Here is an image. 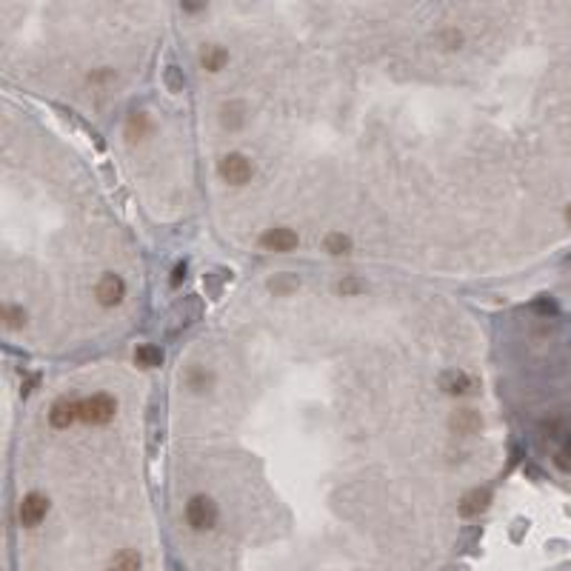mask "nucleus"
Segmentation results:
<instances>
[{
  "instance_id": "1",
  "label": "nucleus",
  "mask_w": 571,
  "mask_h": 571,
  "mask_svg": "<svg viewBox=\"0 0 571 571\" xmlns=\"http://www.w3.org/2000/svg\"><path fill=\"white\" fill-rule=\"evenodd\" d=\"M186 523L198 531H212L218 525V503L206 494H195L186 506Z\"/></svg>"
},
{
  "instance_id": "2",
  "label": "nucleus",
  "mask_w": 571,
  "mask_h": 571,
  "mask_svg": "<svg viewBox=\"0 0 571 571\" xmlns=\"http://www.w3.org/2000/svg\"><path fill=\"white\" fill-rule=\"evenodd\" d=\"M114 412H117V403H114V397L106 395V392L80 400V420H83V423L103 426V423H109V420L114 417Z\"/></svg>"
},
{
  "instance_id": "3",
  "label": "nucleus",
  "mask_w": 571,
  "mask_h": 571,
  "mask_svg": "<svg viewBox=\"0 0 571 571\" xmlns=\"http://www.w3.org/2000/svg\"><path fill=\"white\" fill-rule=\"evenodd\" d=\"M252 174H255V166H252V160L249 157H243V154H226L223 160H220V177L229 183V186H246L249 180H252Z\"/></svg>"
},
{
  "instance_id": "4",
  "label": "nucleus",
  "mask_w": 571,
  "mask_h": 571,
  "mask_svg": "<svg viewBox=\"0 0 571 571\" xmlns=\"http://www.w3.org/2000/svg\"><path fill=\"white\" fill-rule=\"evenodd\" d=\"M46 511H49V500H46L41 491L26 494L23 503H21V511H18L21 525H23V528H35V525H41L43 517H46Z\"/></svg>"
},
{
  "instance_id": "5",
  "label": "nucleus",
  "mask_w": 571,
  "mask_h": 571,
  "mask_svg": "<svg viewBox=\"0 0 571 571\" xmlns=\"http://www.w3.org/2000/svg\"><path fill=\"white\" fill-rule=\"evenodd\" d=\"M95 297H97L100 306H117V303L126 297V283H123L117 274H103V277L97 280Z\"/></svg>"
},
{
  "instance_id": "6",
  "label": "nucleus",
  "mask_w": 571,
  "mask_h": 571,
  "mask_svg": "<svg viewBox=\"0 0 571 571\" xmlns=\"http://www.w3.org/2000/svg\"><path fill=\"white\" fill-rule=\"evenodd\" d=\"M297 243H300V238L292 229H269L260 235V246L266 252H292V249H297Z\"/></svg>"
},
{
  "instance_id": "7",
  "label": "nucleus",
  "mask_w": 571,
  "mask_h": 571,
  "mask_svg": "<svg viewBox=\"0 0 571 571\" xmlns=\"http://www.w3.org/2000/svg\"><path fill=\"white\" fill-rule=\"evenodd\" d=\"M75 420H80V400H75V397L58 400L52 406V412H49V423L55 429H69Z\"/></svg>"
},
{
  "instance_id": "8",
  "label": "nucleus",
  "mask_w": 571,
  "mask_h": 571,
  "mask_svg": "<svg viewBox=\"0 0 571 571\" xmlns=\"http://www.w3.org/2000/svg\"><path fill=\"white\" fill-rule=\"evenodd\" d=\"M440 386H443L446 395L460 397V395H471L477 389V380L471 374H466V371H446L440 377Z\"/></svg>"
},
{
  "instance_id": "9",
  "label": "nucleus",
  "mask_w": 571,
  "mask_h": 571,
  "mask_svg": "<svg viewBox=\"0 0 571 571\" xmlns=\"http://www.w3.org/2000/svg\"><path fill=\"white\" fill-rule=\"evenodd\" d=\"M489 503H491V491L489 489H471L469 494H463L457 508H460V517L471 520V517H480L489 508Z\"/></svg>"
},
{
  "instance_id": "10",
  "label": "nucleus",
  "mask_w": 571,
  "mask_h": 571,
  "mask_svg": "<svg viewBox=\"0 0 571 571\" xmlns=\"http://www.w3.org/2000/svg\"><path fill=\"white\" fill-rule=\"evenodd\" d=\"M106 571H143V557L134 548H123L109 560Z\"/></svg>"
},
{
  "instance_id": "11",
  "label": "nucleus",
  "mask_w": 571,
  "mask_h": 571,
  "mask_svg": "<svg viewBox=\"0 0 571 571\" xmlns=\"http://www.w3.org/2000/svg\"><path fill=\"white\" fill-rule=\"evenodd\" d=\"M480 426H483V420L474 409H463L452 417V432H457V434H477Z\"/></svg>"
},
{
  "instance_id": "12",
  "label": "nucleus",
  "mask_w": 571,
  "mask_h": 571,
  "mask_svg": "<svg viewBox=\"0 0 571 571\" xmlns=\"http://www.w3.org/2000/svg\"><path fill=\"white\" fill-rule=\"evenodd\" d=\"M226 60H229V52L223 46H206L203 55H201V66L206 72H220L226 66Z\"/></svg>"
},
{
  "instance_id": "13",
  "label": "nucleus",
  "mask_w": 571,
  "mask_h": 571,
  "mask_svg": "<svg viewBox=\"0 0 571 571\" xmlns=\"http://www.w3.org/2000/svg\"><path fill=\"white\" fill-rule=\"evenodd\" d=\"M220 120H223V126L226 129H238V126H243V120H246V109H243V103H226L223 109H220Z\"/></svg>"
},
{
  "instance_id": "14",
  "label": "nucleus",
  "mask_w": 571,
  "mask_h": 571,
  "mask_svg": "<svg viewBox=\"0 0 571 571\" xmlns=\"http://www.w3.org/2000/svg\"><path fill=\"white\" fill-rule=\"evenodd\" d=\"M323 249H326L329 255H334V257H343V255L351 249V240H348V235L331 232V235H326V240H323Z\"/></svg>"
},
{
  "instance_id": "15",
  "label": "nucleus",
  "mask_w": 571,
  "mask_h": 571,
  "mask_svg": "<svg viewBox=\"0 0 571 571\" xmlns=\"http://www.w3.org/2000/svg\"><path fill=\"white\" fill-rule=\"evenodd\" d=\"M134 360H137L140 365H160V363H163V351H160L157 346L146 343V346H140V348L134 351Z\"/></svg>"
},
{
  "instance_id": "16",
  "label": "nucleus",
  "mask_w": 571,
  "mask_h": 571,
  "mask_svg": "<svg viewBox=\"0 0 571 571\" xmlns=\"http://www.w3.org/2000/svg\"><path fill=\"white\" fill-rule=\"evenodd\" d=\"M146 132H149V117H146V114H134V117H129L126 137H129L132 143L140 140V137H146Z\"/></svg>"
},
{
  "instance_id": "17",
  "label": "nucleus",
  "mask_w": 571,
  "mask_h": 571,
  "mask_svg": "<svg viewBox=\"0 0 571 571\" xmlns=\"http://www.w3.org/2000/svg\"><path fill=\"white\" fill-rule=\"evenodd\" d=\"M4 323H6L9 329H21V326L26 323V311L18 309V306H6V309H4Z\"/></svg>"
},
{
  "instance_id": "18",
  "label": "nucleus",
  "mask_w": 571,
  "mask_h": 571,
  "mask_svg": "<svg viewBox=\"0 0 571 571\" xmlns=\"http://www.w3.org/2000/svg\"><path fill=\"white\" fill-rule=\"evenodd\" d=\"M209 383H212V377L203 368H192V371H188V386H192L195 392H206Z\"/></svg>"
},
{
  "instance_id": "19",
  "label": "nucleus",
  "mask_w": 571,
  "mask_h": 571,
  "mask_svg": "<svg viewBox=\"0 0 571 571\" xmlns=\"http://www.w3.org/2000/svg\"><path fill=\"white\" fill-rule=\"evenodd\" d=\"M269 289H272V292H277V294L294 292V289H297V277H292V274H280V277H274V280L269 283Z\"/></svg>"
},
{
  "instance_id": "20",
  "label": "nucleus",
  "mask_w": 571,
  "mask_h": 571,
  "mask_svg": "<svg viewBox=\"0 0 571 571\" xmlns=\"http://www.w3.org/2000/svg\"><path fill=\"white\" fill-rule=\"evenodd\" d=\"M554 463H557V469H560V471L571 474V449H565V452H557V454H554Z\"/></svg>"
},
{
  "instance_id": "21",
  "label": "nucleus",
  "mask_w": 571,
  "mask_h": 571,
  "mask_svg": "<svg viewBox=\"0 0 571 571\" xmlns=\"http://www.w3.org/2000/svg\"><path fill=\"white\" fill-rule=\"evenodd\" d=\"M206 4H209V0H180V6H183L188 15H198V12H203V9H206Z\"/></svg>"
},
{
  "instance_id": "22",
  "label": "nucleus",
  "mask_w": 571,
  "mask_h": 571,
  "mask_svg": "<svg viewBox=\"0 0 571 571\" xmlns=\"http://www.w3.org/2000/svg\"><path fill=\"white\" fill-rule=\"evenodd\" d=\"M166 80H169V86H171V92H180L183 89V80H180V72L171 66L169 72H166Z\"/></svg>"
},
{
  "instance_id": "23",
  "label": "nucleus",
  "mask_w": 571,
  "mask_h": 571,
  "mask_svg": "<svg viewBox=\"0 0 571 571\" xmlns=\"http://www.w3.org/2000/svg\"><path fill=\"white\" fill-rule=\"evenodd\" d=\"M360 289H363V286H360V283H354V277H348L346 283H340V286H337V292H340V294H354V292H360Z\"/></svg>"
},
{
  "instance_id": "24",
  "label": "nucleus",
  "mask_w": 571,
  "mask_h": 571,
  "mask_svg": "<svg viewBox=\"0 0 571 571\" xmlns=\"http://www.w3.org/2000/svg\"><path fill=\"white\" fill-rule=\"evenodd\" d=\"M183 277H186V263H177V266L171 269V286H180Z\"/></svg>"
},
{
  "instance_id": "25",
  "label": "nucleus",
  "mask_w": 571,
  "mask_h": 571,
  "mask_svg": "<svg viewBox=\"0 0 571 571\" xmlns=\"http://www.w3.org/2000/svg\"><path fill=\"white\" fill-rule=\"evenodd\" d=\"M565 220H568V226H571V206L565 209Z\"/></svg>"
},
{
  "instance_id": "26",
  "label": "nucleus",
  "mask_w": 571,
  "mask_h": 571,
  "mask_svg": "<svg viewBox=\"0 0 571 571\" xmlns=\"http://www.w3.org/2000/svg\"><path fill=\"white\" fill-rule=\"evenodd\" d=\"M565 449H571V437H568V446H565Z\"/></svg>"
}]
</instances>
